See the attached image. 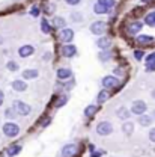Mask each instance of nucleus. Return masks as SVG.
Wrapping results in <instances>:
<instances>
[{"label":"nucleus","instance_id":"f257e3e1","mask_svg":"<svg viewBox=\"0 0 155 157\" xmlns=\"http://www.w3.org/2000/svg\"><path fill=\"white\" fill-rule=\"evenodd\" d=\"M12 107L15 109V112L21 115V117H26V115H29L30 112H32V107L29 106V104H26L24 101H20V100H15L14 103H12Z\"/></svg>","mask_w":155,"mask_h":157},{"label":"nucleus","instance_id":"f03ea898","mask_svg":"<svg viewBox=\"0 0 155 157\" xmlns=\"http://www.w3.org/2000/svg\"><path fill=\"white\" fill-rule=\"evenodd\" d=\"M20 133V127L17 124H14V122H6L5 125H3V135L8 137H15L18 136Z\"/></svg>","mask_w":155,"mask_h":157},{"label":"nucleus","instance_id":"7ed1b4c3","mask_svg":"<svg viewBox=\"0 0 155 157\" xmlns=\"http://www.w3.org/2000/svg\"><path fill=\"white\" fill-rule=\"evenodd\" d=\"M113 132V125L109 122V121H101V122H98L97 125V133L98 135H101V136H107V135H110Z\"/></svg>","mask_w":155,"mask_h":157},{"label":"nucleus","instance_id":"20e7f679","mask_svg":"<svg viewBox=\"0 0 155 157\" xmlns=\"http://www.w3.org/2000/svg\"><path fill=\"white\" fill-rule=\"evenodd\" d=\"M146 103L143 101V100H136L134 103H133V106H131V113H134V115H143L145 112H146Z\"/></svg>","mask_w":155,"mask_h":157},{"label":"nucleus","instance_id":"39448f33","mask_svg":"<svg viewBox=\"0 0 155 157\" xmlns=\"http://www.w3.org/2000/svg\"><path fill=\"white\" fill-rule=\"evenodd\" d=\"M102 86L104 89H115L119 86V80L116 76H105L102 78Z\"/></svg>","mask_w":155,"mask_h":157},{"label":"nucleus","instance_id":"423d86ee","mask_svg":"<svg viewBox=\"0 0 155 157\" xmlns=\"http://www.w3.org/2000/svg\"><path fill=\"white\" fill-rule=\"evenodd\" d=\"M105 29H107L105 21H95V23L90 24V32L94 35H102L105 32Z\"/></svg>","mask_w":155,"mask_h":157},{"label":"nucleus","instance_id":"0eeeda50","mask_svg":"<svg viewBox=\"0 0 155 157\" xmlns=\"http://www.w3.org/2000/svg\"><path fill=\"white\" fill-rule=\"evenodd\" d=\"M76 53H77V48H76V45H72V44H66V45H63V47L60 48V55H62L63 58H72Z\"/></svg>","mask_w":155,"mask_h":157},{"label":"nucleus","instance_id":"6e6552de","mask_svg":"<svg viewBox=\"0 0 155 157\" xmlns=\"http://www.w3.org/2000/svg\"><path fill=\"white\" fill-rule=\"evenodd\" d=\"M76 153H77V145H76V144H68V145H65V147L62 148V151H60L62 157H72Z\"/></svg>","mask_w":155,"mask_h":157},{"label":"nucleus","instance_id":"1a4fd4ad","mask_svg":"<svg viewBox=\"0 0 155 157\" xmlns=\"http://www.w3.org/2000/svg\"><path fill=\"white\" fill-rule=\"evenodd\" d=\"M59 38H60L62 42H71L74 39V30H71V29H62Z\"/></svg>","mask_w":155,"mask_h":157},{"label":"nucleus","instance_id":"9d476101","mask_svg":"<svg viewBox=\"0 0 155 157\" xmlns=\"http://www.w3.org/2000/svg\"><path fill=\"white\" fill-rule=\"evenodd\" d=\"M33 52H35V48H33L30 44H26V45L20 47L18 55L21 56V58H27V56H32V55H33Z\"/></svg>","mask_w":155,"mask_h":157},{"label":"nucleus","instance_id":"9b49d317","mask_svg":"<svg viewBox=\"0 0 155 157\" xmlns=\"http://www.w3.org/2000/svg\"><path fill=\"white\" fill-rule=\"evenodd\" d=\"M97 45L101 50H109L110 45H112V41H110V38H107V36H101V38L97 39Z\"/></svg>","mask_w":155,"mask_h":157},{"label":"nucleus","instance_id":"f8f14e48","mask_svg":"<svg viewBox=\"0 0 155 157\" xmlns=\"http://www.w3.org/2000/svg\"><path fill=\"white\" fill-rule=\"evenodd\" d=\"M142 27H143V23H142V21H134V23L130 24L128 33H130V35H136V33H138V32L142 30Z\"/></svg>","mask_w":155,"mask_h":157},{"label":"nucleus","instance_id":"ddd939ff","mask_svg":"<svg viewBox=\"0 0 155 157\" xmlns=\"http://www.w3.org/2000/svg\"><path fill=\"white\" fill-rule=\"evenodd\" d=\"M109 98H110V92H109L107 89H102V91H99V92H98V95H97L98 106H99V104H102V103H105Z\"/></svg>","mask_w":155,"mask_h":157},{"label":"nucleus","instance_id":"4468645a","mask_svg":"<svg viewBox=\"0 0 155 157\" xmlns=\"http://www.w3.org/2000/svg\"><path fill=\"white\" fill-rule=\"evenodd\" d=\"M12 89L17 91V92H23L27 89V83H24L23 80H14L12 82Z\"/></svg>","mask_w":155,"mask_h":157},{"label":"nucleus","instance_id":"2eb2a0df","mask_svg":"<svg viewBox=\"0 0 155 157\" xmlns=\"http://www.w3.org/2000/svg\"><path fill=\"white\" fill-rule=\"evenodd\" d=\"M39 76L38 70H26L23 71V78L24 80H32V78H36Z\"/></svg>","mask_w":155,"mask_h":157},{"label":"nucleus","instance_id":"dca6fc26","mask_svg":"<svg viewBox=\"0 0 155 157\" xmlns=\"http://www.w3.org/2000/svg\"><path fill=\"white\" fill-rule=\"evenodd\" d=\"M116 115H117V118H120V119H128L130 115H131V112H130L127 107H119L116 110Z\"/></svg>","mask_w":155,"mask_h":157},{"label":"nucleus","instance_id":"f3484780","mask_svg":"<svg viewBox=\"0 0 155 157\" xmlns=\"http://www.w3.org/2000/svg\"><path fill=\"white\" fill-rule=\"evenodd\" d=\"M98 110H99V107H98V106H95V104H90V106H87V107L84 109V115H86L87 118H92L98 112Z\"/></svg>","mask_w":155,"mask_h":157},{"label":"nucleus","instance_id":"a211bd4d","mask_svg":"<svg viewBox=\"0 0 155 157\" xmlns=\"http://www.w3.org/2000/svg\"><path fill=\"white\" fill-rule=\"evenodd\" d=\"M94 12H95V14H101V15H102V14H107V12H109V8H105L104 5H101L99 2H97V3L94 5Z\"/></svg>","mask_w":155,"mask_h":157},{"label":"nucleus","instance_id":"6ab92c4d","mask_svg":"<svg viewBox=\"0 0 155 157\" xmlns=\"http://www.w3.org/2000/svg\"><path fill=\"white\" fill-rule=\"evenodd\" d=\"M138 124L143 125V127H148L152 124V117H148V115H140L138 117Z\"/></svg>","mask_w":155,"mask_h":157},{"label":"nucleus","instance_id":"aec40b11","mask_svg":"<svg viewBox=\"0 0 155 157\" xmlns=\"http://www.w3.org/2000/svg\"><path fill=\"white\" fill-rule=\"evenodd\" d=\"M20 151H21V147L20 145H11L6 150V154H8V157H14V156H17Z\"/></svg>","mask_w":155,"mask_h":157},{"label":"nucleus","instance_id":"412c9836","mask_svg":"<svg viewBox=\"0 0 155 157\" xmlns=\"http://www.w3.org/2000/svg\"><path fill=\"white\" fill-rule=\"evenodd\" d=\"M122 132H124L125 135H131V133L134 132V124L130 122V121L124 122V124H122Z\"/></svg>","mask_w":155,"mask_h":157},{"label":"nucleus","instance_id":"4be33fe9","mask_svg":"<svg viewBox=\"0 0 155 157\" xmlns=\"http://www.w3.org/2000/svg\"><path fill=\"white\" fill-rule=\"evenodd\" d=\"M72 76V71L71 70H68V68H60V70H57V77L59 78H68Z\"/></svg>","mask_w":155,"mask_h":157},{"label":"nucleus","instance_id":"5701e85b","mask_svg":"<svg viewBox=\"0 0 155 157\" xmlns=\"http://www.w3.org/2000/svg\"><path fill=\"white\" fill-rule=\"evenodd\" d=\"M98 59H99L101 62H107V60H110V59H112V52H110V48H109V50H102V52L98 55Z\"/></svg>","mask_w":155,"mask_h":157},{"label":"nucleus","instance_id":"b1692460","mask_svg":"<svg viewBox=\"0 0 155 157\" xmlns=\"http://www.w3.org/2000/svg\"><path fill=\"white\" fill-rule=\"evenodd\" d=\"M145 23L148 24V26H155V11L152 12H149V14H146V17H145Z\"/></svg>","mask_w":155,"mask_h":157},{"label":"nucleus","instance_id":"393cba45","mask_svg":"<svg viewBox=\"0 0 155 157\" xmlns=\"http://www.w3.org/2000/svg\"><path fill=\"white\" fill-rule=\"evenodd\" d=\"M152 41H154V38L149 35H138L137 36V42H140V44H151Z\"/></svg>","mask_w":155,"mask_h":157},{"label":"nucleus","instance_id":"a878e982","mask_svg":"<svg viewBox=\"0 0 155 157\" xmlns=\"http://www.w3.org/2000/svg\"><path fill=\"white\" fill-rule=\"evenodd\" d=\"M53 23L59 29H65V26H66V21H65V18H62V17H54Z\"/></svg>","mask_w":155,"mask_h":157},{"label":"nucleus","instance_id":"bb28decb","mask_svg":"<svg viewBox=\"0 0 155 157\" xmlns=\"http://www.w3.org/2000/svg\"><path fill=\"white\" fill-rule=\"evenodd\" d=\"M41 30H42L44 33H50V32H51V26H50V23H48L47 20H42V21H41Z\"/></svg>","mask_w":155,"mask_h":157},{"label":"nucleus","instance_id":"cd10ccee","mask_svg":"<svg viewBox=\"0 0 155 157\" xmlns=\"http://www.w3.org/2000/svg\"><path fill=\"white\" fill-rule=\"evenodd\" d=\"M98 2H99L101 5H104L105 8H109V9L113 8V6L116 5V0H98Z\"/></svg>","mask_w":155,"mask_h":157},{"label":"nucleus","instance_id":"c85d7f7f","mask_svg":"<svg viewBox=\"0 0 155 157\" xmlns=\"http://www.w3.org/2000/svg\"><path fill=\"white\" fill-rule=\"evenodd\" d=\"M15 113H17V112H15L14 107H9V109H6V112H5V115H6L8 119H14V118H15Z\"/></svg>","mask_w":155,"mask_h":157},{"label":"nucleus","instance_id":"c756f323","mask_svg":"<svg viewBox=\"0 0 155 157\" xmlns=\"http://www.w3.org/2000/svg\"><path fill=\"white\" fill-rule=\"evenodd\" d=\"M6 67H8V70H9V71H14V73L18 70V63H17V62H12V60H11V62H8V65H6Z\"/></svg>","mask_w":155,"mask_h":157},{"label":"nucleus","instance_id":"7c9ffc66","mask_svg":"<svg viewBox=\"0 0 155 157\" xmlns=\"http://www.w3.org/2000/svg\"><path fill=\"white\" fill-rule=\"evenodd\" d=\"M146 71H148V73H152V71H155V60L149 62V63H146Z\"/></svg>","mask_w":155,"mask_h":157},{"label":"nucleus","instance_id":"2f4dec72","mask_svg":"<svg viewBox=\"0 0 155 157\" xmlns=\"http://www.w3.org/2000/svg\"><path fill=\"white\" fill-rule=\"evenodd\" d=\"M66 100H68V97H66V95L60 97V98H59V101H57V104H56V107H62V106L66 103Z\"/></svg>","mask_w":155,"mask_h":157},{"label":"nucleus","instance_id":"473e14b6","mask_svg":"<svg viewBox=\"0 0 155 157\" xmlns=\"http://www.w3.org/2000/svg\"><path fill=\"white\" fill-rule=\"evenodd\" d=\"M39 12H41V11H39L38 6H33V8H32V11H30V15H32V17H38Z\"/></svg>","mask_w":155,"mask_h":157},{"label":"nucleus","instance_id":"72a5a7b5","mask_svg":"<svg viewBox=\"0 0 155 157\" xmlns=\"http://www.w3.org/2000/svg\"><path fill=\"white\" fill-rule=\"evenodd\" d=\"M143 55H145V53H143L142 50H136V52H134V58H136L137 60H140V59L143 58Z\"/></svg>","mask_w":155,"mask_h":157},{"label":"nucleus","instance_id":"f704fd0d","mask_svg":"<svg viewBox=\"0 0 155 157\" xmlns=\"http://www.w3.org/2000/svg\"><path fill=\"white\" fill-rule=\"evenodd\" d=\"M152 60H155V52L151 53L149 56H146V63H149V62H152Z\"/></svg>","mask_w":155,"mask_h":157},{"label":"nucleus","instance_id":"c9c22d12","mask_svg":"<svg viewBox=\"0 0 155 157\" xmlns=\"http://www.w3.org/2000/svg\"><path fill=\"white\" fill-rule=\"evenodd\" d=\"M149 139L155 142V128H151V132H149Z\"/></svg>","mask_w":155,"mask_h":157},{"label":"nucleus","instance_id":"e433bc0d","mask_svg":"<svg viewBox=\"0 0 155 157\" xmlns=\"http://www.w3.org/2000/svg\"><path fill=\"white\" fill-rule=\"evenodd\" d=\"M115 76H124V70L122 68H115Z\"/></svg>","mask_w":155,"mask_h":157},{"label":"nucleus","instance_id":"4c0bfd02","mask_svg":"<svg viewBox=\"0 0 155 157\" xmlns=\"http://www.w3.org/2000/svg\"><path fill=\"white\" fill-rule=\"evenodd\" d=\"M71 18L74 20V21H81V15H80V14H72Z\"/></svg>","mask_w":155,"mask_h":157},{"label":"nucleus","instance_id":"58836bf2","mask_svg":"<svg viewBox=\"0 0 155 157\" xmlns=\"http://www.w3.org/2000/svg\"><path fill=\"white\" fill-rule=\"evenodd\" d=\"M68 5H72V6H76V5H78L80 3V0H65Z\"/></svg>","mask_w":155,"mask_h":157},{"label":"nucleus","instance_id":"ea45409f","mask_svg":"<svg viewBox=\"0 0 155 157\" xmlns=\"http://www.w3.org/2000/svg\"><path fill=\"white\" fill-rule=\"evenodd\" d=\"M53 9H54V5H47V11H45V12H47V14H51Z\"/></svg>","mask_w":155,"mask_h":157},{"label":"nucleus","instance_id":"a19ab883","mask_svg":"<svg viewBox=\"0 0 155 157\" xmlns=\"http://www.w3.org/2000/svg\"><path fill=\"white\" fill-rule=\"evenodd\" d=\"M101 156H102V151H94L90 154V157H101Z\"/></svg>","mask_w":155,"mask_h":157},{"label":"nucleus","instance_id":"79ce46f5","mask_svg":"<svg viewBox=\"0 0 155 157\" xmlns=\"http://www.w3.org/2000/svg\"><path fill=\"white\" fill-rule=\"evenodd\" d=\"M3 100H5V95H3V92L0 91V106L3 104Z\"/></svg>","mask_w":155,"mask_h":157},{"label":"nucleus","instance_id":"37998d69","mask_svg":"<svg viewBox=\"0 0 155 157\" xmlns=\"http://www.w3.org/2000/svg\"><path fill=\"white\" fill-rule=\"evenodd\" d=\"M44 58H45V60H48V58H51V55H48V53H45V56H44Z\"/></svg>","mask_w":155,"mask_h":157},{"label":"nucleus","instance_id":"c03bdc74","mask_svg":"<svg viewBox=\"0 0 155 157\" xmlns=\"http://www.w3.org/2000/svg\"><path fill=\"white\" fill-rule=\"evenodd\" d=\"M151 95H152V98H154V100H155V89H154V91H152V92H151Z\"/></svg>","mask_w":155,"mask_h":157},{"label":"nucleus","instance_id":"a18cd8bd","mask_svg":"<svg viewBox=\"0 0 155 157\" xmlns=\"http://www.w3.org/2000/svg\"><path fill=\"white\" fill-rule=\"evenodd\" d=\"M142 2H143V3H148V2H151V0H142Z\"/></svg>","mask_w":155,"mask_h":157},{"label":"nucleus","instance_id":"49530a36","mask_svg":"<svg viewBox=\"0 0 155 157\" xmlns=\"http://www.w3.org/2000/svg\"><path fill=\"white\" fill-rule=\"evenodd\" d=\"M152 117H154V118H155V110H154V112H152Z\"/></svg>","mask_w":155,"mask_h":157}]
</instances>
